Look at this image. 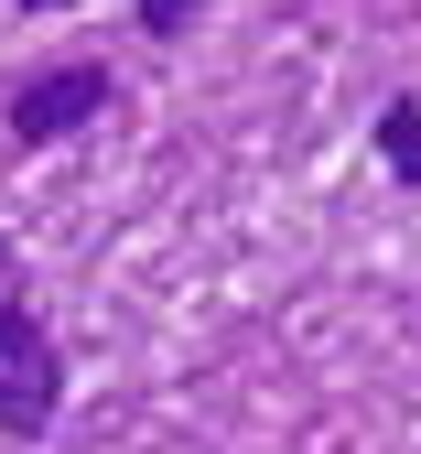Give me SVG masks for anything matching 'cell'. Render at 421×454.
Wrapping results in <instances>:
<instances>
[{"instance_id": "cell-5", "label": "cell", "mask_w": 421, "mask_h": 454, "mask_svg": "<svg viewBox=\"0 0 421 454\" xmlns=\"http://www.w3.org/2000/svg\"><path fill=\"white\" fill-rule=\"evenodd\" d=\"M22 293H33V281H22V249L0 239V314H22Z\"/></svg>"}, {"instance_id": "cell-2", "label": "cell", "mask_w": 421, "mask_h": 454, "mask_svg": "<svg viewBox=\"0 0 421 454\" xmlns=\"http://www.w3.org/2000/svg\"><path fill=\"white\" fill-rule=\"evenodd\" d=\"M108 66H43V76H22L12 87V108H0V120H12V141L22 152H43V141H66V130H87V120H108Z\"/></svg>"}, {"instance_id": "cell-6", "label": "cell", "mask_w": 421, "mask_h": 454, "mask_svg": "<svg viewBox=\"0 0 421 454\" xmlns=\"http://www.w3.org/2000/svg\"><path fill=\"white\" fill-rule=\"evenodd\" d=\"M12 12H76V0H12Z\"/></svg>"}, {"instance_id": "cell-1", "label": "cell", "mask_w": 421, "mask_h": 454, "mask_svg": "<svg viewBox=\"0 0 421 454\" xmlns=\"http://www.w3.org/2000/svg\"><path fill=\"white\" fill-rule=\"evenodd\" d=\"M54 401H66V357H54V335L22 303V314H0V433L43 443L54 433Z\"/></svg>"}, {"instance_id": "cell-3", "label": "cell", "mask_w": 421, "mask_h": 454, "mask_svg": "<svg viewBox=\"0 0 421 454\" xmlns=\"http://www.w3.org/2000/svg\"><path fill=\"white\" fill-rule=\"evenodd\" d=\"M378 162H389L400 184H421V98H389L378 108Z\"/></svg>"}, {"instance_id": "cell-4", "label": "cell", "mask_w": 421, "mask_h": 454, "mask_svg": "<svg viewBox=\"0 0 421 454\" xmlns=\"http://www.w3.org/2000/svg\"><path fill=\"white\" fill-rule=\"evenodd\" d=\"M130 12H141V33H162V43H173V33L206 12V0H130Z\"/></svg>"}]
</instances>
